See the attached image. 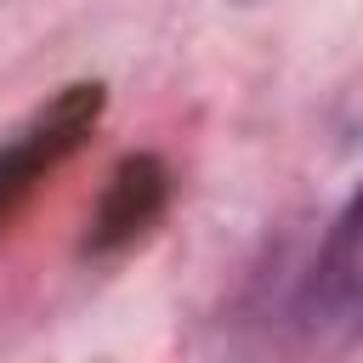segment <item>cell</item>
<instances>
[{
	"mask_svg": "<svg viewBox=\"0 0 363 363\" xmlns=\"http://www.w3.org/2000/svg\"><path fill=\"white\" fill-rule=\"evenodd\" d=\"M312 301L335 323H352V329L363 323V187L352 193V204L340 210V221L329 233V250L312 278Z\"/></svg>",
	"mask_w": 363,
	"mask_h": 363,
	"instance_id": "cell-1",
	"label": "cell"
},
{
	"mask_svg": "<svg viewBox=\"0 0 363 363\" xmlns=\"http://www.w3.org/2000/svg\"><path fill=\"white\" fill-rule=\"evenodd\" d=\"M159 199H164V170L153 164V159H130L119 176H113V187H108V204H102V233H96V244H113V238H130L153 210H159Z\"/></svg>",
	"mask_w": 363,
	"mask_h": 363,
	"instance_id": "cell-2",
	"label": "cell"
}]
</instances>
